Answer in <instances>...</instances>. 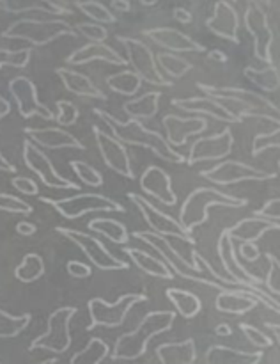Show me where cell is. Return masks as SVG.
Masks as SVG:
<instances>
[{
  "label": "cell",
  "mask_w": 280,
  "mask_h": 364,
  "mask_svg": "<svg viewBox=\"0 0 280 364\" xmlns=\"http://www.w3.org/2000/svg\"><path fill=\"white\" fill-rule=\"evenodd\" d=\"M92 112L96 114V117L103 121L106 127L112 130V135L117 141L123 142L124 146H140V148L149 149V151L155 153L158 159L165 160V162L172 164H183L184 156L179 155L177 151H174L170 148L169 142L155 130H149L145 128V124L138 119H126L121 121L116 116H112L110 112L101 109H94Z\"/></svg>",
  "instance_id": "obj_1"
},
{
  "label": "cell",
  "mask_w": 280,
  "mask_h": 364,
  "mask_svg": "<svg viewBox=\"0 0 280 364\" xmlns=\"http://www.w3.org/2000/svg\"><path fill=\"white\" fill-rule=\"evenodd\" d=\"M174 318H176L174 311L147 313L133 331L117 338L116 345L110 352V359L112 361H135V359L142 358L147 350L149 341L158 334L169 331L172 327Z\"/></svg>",
  "instance_id": "obj_2"
},
{
  "label": "cell",
  "mask_w": 280,
  "mask_h": 364,
  "mask_svg": "<svg viewBox=\"0 0 280 364\" xmlns=\"http://www.w3.org/2000/svg\"><path fill=\"white\" fill-rule=\"evenodd\" d=\"M247 205V199L234 198V196L223 194V192L215 191L209 187H201L191 192L183 203L179 212L181 226L191 233V230L208 220L209 206H227V208H240Z\"/></svg>",
  "instance_id": "obj_3"
},
{
  "label": "cell",
  "mask_w": 280,
  "mask_h": 364,
  "mask_svg": "<svg viewBox=\"0 0 280 364\" xmlns=\"http://www.w3.org/2000/svg\"><path fill=\"white\" fill-rule=\"evenodd\" d=\"M64 36L77 38V31L66 20H60V18H55V20L21 18L2 32V38L21 39V41L30 43L32 46H46L55 39L64 38Z\"/></svg>",
  "instance_id": "obj_4"
},
{
  "label": "cell",
  "mask_w": 280,
  "mask_h": 364,
  "mask_svg": "<svg viewBox=\"0 0 280 364\" xmlns=\"http://www.w3.org/2000/svg\"><path fill=\"white\" fill-rule=\"evenodd\" d=\"M78 309L74 306H62V308L55 309L52 315L48 316L46 322V333L35 338L30 343L28 350H46L52 354L60 355L66 354L71 347V320L74 318Z\"/></svg>",
  "instance_id": "obj_5"
},
{
  "label": "cell",
  "mask_w": 280,
  "mask_h": 364,
  "mask_svg": "<svg viewBox=\"0 0 280 364\" xmlns=\"http://www.w3.org/2000/svg\"><path fill=\"white\" fill-rule=\"evenodd\" d=\"M39 201L45 205L52 206L55 212H59L64 219H80L82 215L91 212H117L124 213V206L121 203L113 201L112 198H106L103 194H94V192H84L77 194L73 198L66 199H52L41 196Z\"/></svg>",
  "instance_id": "obj_6"
},
{
  "label": "cell",
  "mask_w": 280,
  "mask_h": 364,
  "mask_svg": "<svg viewBox=\"0 0 280 364\" xmlns=\"http://www.w3.org/2000/svg\"><path fill=\"white\" fill-rule=\"evenodd\" d=\"M147 301L144 294H124L116 302H106L105 299H91L87 304L89 315H91V326L87 331L96 327H106V329H116L126 322V316L133 306Z\"/></svg>",
  "instance_id": "obj_7"
},
{
  "label": "cell",
  "mask_w": 280,
  "mask_h": 364,
  "mask_svg": "<svg viewBox=\"0 0 280 364\" xmlns=\"http://www.w3.org/2000/svg\"><path fill=\"white\" fill-rule=\"evenodd\" d=\"M117 41H121V45L124 46L128 64L133 68L135 73H137L145 84L159 85V87L172 85V82L167 80L162 75L156 55L144 41L135 38H128V36H117Z\"/></svg>",
  "instance_id": "obj_8"
},
{
  "label": "cell",
  "mask_w": 280,
  "mask_h": 364,
  "mask_svg": "<svg viewBox=\"0 0 280 364\" xmlns=\"http://www.w3.org/2000/svg\"><path fill=\"white\" fill-rule=\"evenodd\" d=\"M55 233H59L60 237L67 238L69 242H73L78 249L84 251V255L87 256L89 262L99 270H126L130 269L124 259L113 256L108 249L103 245V242L99 238L92 237V235L85 233L80 230H71V228H62L57 226Z\"/></svg>",
  "instance_id": "obj_9"
},
{
  "label": "cell",
  "mask_w": 280,
  "mask_h": 364,
  "mask_svg": "<svg viewBox=\"0 0 280 364\" xmlns=\"http://www.w3.org/2000/svg\"><path fill=\"white\" fill-rule=\"evenodd\" d=\"M21 156H23V164L27 166V169H30L45 187L59 188V191H80V185L64 178L55 169L48 155H45V151L39 146H35L30 139L23 141Z\"/></svg>",
  "instance_id": "obj_10"
},
{
  "label": "cell",
  "mask_w": 280,
  "mask_h": 364,
  "mask_svg": "<svg viewBox=\"0 0 280 364\" xmlns=\"http://www.w3.org/2000/svg\"><path fill=\"white\" fill-rule=\"evenodd\" d=\"M128 198L138 208L140 215L144 217L145 224L151 228V231L155 235H159L163 238H179L184 242H194V238L190 237L186 230L181 226V223H177L176 219H172L170 215L163 213L162 210L156 208L147 198L137 194V192H128Z\"/></svg>",
  "instance_id": "obj_11"
},
{
  "label": "cell",
  "mask_w": 280,
  "mask_h": 364,
  "mask_svg": "<svg viewBox=\"0 0 280 364\" xmlns=\"http://www.w3.org/2000/svg\"><path fill=\"white\" fill-rule=\"evenodd\" d=\"M11 98L16 103V109L21 117L30 119V117H41L45 121H55V114L38 98V87L28 77H14L7 85Z\"/></svg>",
  "instance_id": "obj_12"
},
{
  "label": "cell",
  "mask_w": 280,
  "mask_h": 364,
  "mask_svg": "<svg viewBox=\"0 0 280 364\" xmlns=\"http://www.w3.org/2000/svg\"><path fill=\"white\" fill-rule=\"evenodd\" d=\"M92 135H94L96 148L101 155V160L110 171L117 173L119 176L126 178V180H135V173L131 169L130 153H128L126 146L121 141H117L112 134H106L105 130L98 127H92Z\"/></svg>",
  "instance_id": "obj_13"
},
{
  "label": "cell",
  "mask_w": 280,
  "mask_h": 364,
  "mask_svg": "<svg viewBox=\"0 0 280 364\" xmlns=\"http://www.w3.org/2000/svg\"><path fill=\"white\" fill-rule=\"evenodd\" d=\"M202 176L208 178L211 183L216 185H233L240 183V181H264V180H273L275 174L273 173H264L261 169H255V167L247 166L243 162H236V160H227V162L218 164L216 167H213L211 171H204Z\"/></svg>",
  "instance_id": "obj_14"
},
{
  "label": "cell",
  "mask_w": 280,
  "mask_h": 364,
  "mask_svg": "<svg viewBox=\"0 0 280 364\" xmlns=\"http://www.w3.org/2000/svg\"><path fill=\"white\" fill-rule=\"evenodd\" d=\"M245 23L250 34L254 36V50L255 55L261 60L271 63L269 55V45H271V31H269L268 20H266L264 11L259 7L257 2H250L247 13H245Z\"/></svg>",
  "instance_id": "obj_15"
},
{
  "label": "cell",
  "mask_w": 280,
  "mask_h": 364,
  "mask_svg": "<svg viewBox=\"0 0 280 364\" xmlns=\"http://www.w3.org/2000/svg\"><path fill=\"white\" fill-rule=\"evenodd\" d=\"M23 134L34 142L35 146H41L46 149H80L85 151V144L78 141L73 134L66 132L64 128L50 127V128H23Z\"/></svg>",
  "instance_id": "obj_16"
},
{
  "label": "cell",
  "mask_w": 280,
  "mask_h": 364,
  "mask_svg": "<svg viewBox=\"0 0 280 364\" xmlns=\"http://www.w3.org/2000/svg\"><path fill=\"white\" fill-rule=\"evenodd\" d=\"M233 134H230L229 128L222 132L218 135H213V137H204L198 139L194 142L190 149V156H188V164H197L204 162V160H220L223 156H227L233 149Z\"/></svg>",
  "instance_id": "obj_17"
},
{
  "label": "cell",
  "mask_w": 280,
  "mask_h": 364,
  "mask_svg": "<svg viewBox=\"0 0 280 364\" xmlns=\"http://www.w3.org/2000/svg\"><path fill=\"white\" fill-rule=\"evenodd\" d=\"M94 60H103V63L119 68L128 66L126 57L121 55L116 48L108 46L106 43H87V45L74 50L69 57H66V63L69 66H82V64L94 63Z\"/></svg>",
  "instance_id": "obj_18"
},
{
  "label": "cell",
  "mask_w": 280,
  "mask_h": 364,
  "mask_svg": "<svg viewBox=\"0 0 280 364\" xmlns=\"http://www.w3.org/2000/svg\"><path fill=\"white\" fill-rule=\"evenodd\" d=\"M140 188L144 194L151 196L156 201L167 206L176 205V194L172 191V178L162 169V167L149 166L140 176Z\"/></svg>",
  "instance_id": "obj_19"
},
{
  "label": "cell",
  "mask_w": 280,
  "mask_h": 364,
  "mask_svg": "<svg viewBox=\"0 0 280 364\" xmlns=\"http://www.w3.org/2000/svg\"><path fill=\"white\" fill-rule=\"evenodd\" d=\"M145 38L151 39L155 45L167 48L169 52H204V46L198 45L183 32L170 27H156L144 32Z\"/></svg>",
  "instance_id": "obj_20"
},
{
  "label": "cell",
  "mask_w": 280,
  "mask_h": 364,
  "mask_svg": "<svg viewBox=\"0 0 280 364\" xmlns=\"http://www.w3.org/2000/svg\"><path fill=\"white\" fill-rule=\"evenodd\" d=\"M163 127L167 132V142L172 146H181L190 135H197L206 130V119L202 117H181L169 114L163 117Z\"/></svg>",
  "instance_id": "obj_21"
},
{
  "label": "cell",
  "mask_w": 280,
  "mask_h": 364,
  "mask_svg": "<svg viewBox=\"0 0 280 364\" xmlns=\"http://www.w3.org/2000/svg\"><path fill=\"white\" fill-rule=\"evenodd\" d=\"M208 28L215 32L220 38L227 39V41L237 43V28H240V16H237L236 9L230 6L229 2H216L213 16L208 20Z\"/></svg>",
  "instance_id": "obj_22"
},
{
  "label": "cell",
  "mask_w": 280,
  "mask_h": 364,
  "mask_svg": "<svg viewBox=\"0 0 280 364\" xmlns=\"http://www.w3.org/2000/svg\"><path fill=\"white\" fill-rule=\"evenodd\" d=\"M57 77L62 82L64 89L67 92L80 98H91V100H106V95L87 77V75L80 73L77 70H69V68H57Z\"/></svg>",
  "instance_id": "obj_23"
},
{
  "label": "cell",
  "mask_w": 280,
  "mask_h": 364,
  "mask_svg": "<svg viewBox=\"0 0 280 364\" xmlns=\"http://www.w3.org/2000/svg\"><path fill=\"white\" fill-rule=\"evenodd\" d=\"M174 107L181 109L183 112H201L206 116H211L218 121H225V123H240L234 114L227 110L223 103L216 102L215 98H186V100H174Z\"/></svg>",
  "instance_id": "obj_24"
},
{
  "label": "cell",
  "mask_w": 280,
  "mask_h": 364,
  "mask_svg": "<svg viewBox=\"0 0 280 364\" xmlns=\"http://www.w3.org/2000/svg\"><path fill=\"white\" fill-rule=\"evenodd\" d=\"M216 309L229 315H245L257 306V297L248 290H222L216 297Z\"/></svg>",
  "instance_id": "obj_25"
},
{
  "label": "cell",
  "mask_w": 280,
  "mask_h": 364,
  "mask_svg": "<svg viewBox=\"0 0 280 364\" xmlns=\"http://www.w3.org/2000/svg\"><path fill=\"white\" fill-rule=\"evenodd\" d=\"M273 230H280V224L264 219V217L255 215V217H250V219L240 220L236 226L229 228L227 231H229L230 237L237 238V240H241L243 244L245 242H248V244H254V242L259 240L262 235L268 233V231H273Z\"/></svg>",
  "instance_id": "obj_26"
},
{
  "label": "cell",
  "mask_w": 280,
  "mask_h": 364,
  "mask_svg": "<svg viewBox=\"0 0 280 364\" xmlns=\"http://www.w3.org/2000/svg\"><path fill=\"white\" fill-rule=\"evenodd\" d=\"M0 9L6 13H27V11H41L53 16H67L71 9L53 2V0H0Z\"/></svg>",
  "instance_id": "obj_27"
},
{
  "label": "cell",
  "mask_w": 280,
  "mask_h": 364,
  "mask_svg": "<svg viewBox=\"0 0 280 364\" xmlns=\"http://www.w3.org/2000/svg\"><path fill=\"white\" fill-rule=\"evenodd\" d=\"M124 255L133 262V265L137 269H140L142 272L147 274V276L158 277V279H172L174 274L162 259L155 258L149 252L140 251V249H133V247H124Z\"/></svg>",
  "instance_id": "obj_28"
},
{
  "label": "cell",
  "mask_w": 280,
  "mask_h": 364,
  "mask_svg": "<svg viewBox=\"0 0 280 364\" xmlns=\"http://www.w3.org/2000/svg\"><path fill=\"white\" fill-rule=\"evenodd\" d=\"M159 98H162V92L158 91L144 92V95L128 100L123 105V110L130 116V119H151L158 114Z\"/></svg>",
  "instance_id": "obj_29"
},
{
  "label": "cell",
  "mask_w": 280,
  "mask_h": 364,
  "mask_svg": "<svg viewBox=\"0 0 280 364\" xmlns=\"http://www.w3.org/2000/svg\"><path fill=\"white\" fill-rule=\"evenodd\" d=\"M32 50L30 48H0V68H16V70H23L28 63H30ZM11 112V103L0 95V121Z\"/></svg>",
  "instance_id": "obj_30"
},
{
  "label": "cell",
  "mask_w": 280,
  "mask_h": 364,
  "mask_svg": "<svg viewBox=\"0 0 280 364\" xmlns=\"http://www.w3.org/2000/svg\"><path fill=\"white\" fill-rule=\"evenodd\" d=\"M89 230L96 235H101V237L108 238L110 242L117 245H124L130 240V233H128L126 226L123 223L116 219H110V217H98V219H92L89 223Z\"/></svg>",
  "instance_id": "obj_31"
},
{
  "label": "cell",
  "mask_w": 280,
  "mask_h": 364,
  "mask_svg": "<svg viewBox=\"0 0 280 364\" xmlns=\"http://www.w3.org/2000/svg\"><path fill=\"white\" fill-rule=\"evenodd\" d=\"M142 84H144V80L133 70H123L119 73L106 77V85L110 87V91L126 96V98H135L137 92L140 91Z\"/></svg>",
  "instance_id": "obj_32"
},
{
  "label": "cell",
  "mask_w": 280,
  "mask_h": 364,
  "mask_svg": "<svg viewBox=\"0 0 280 364\" xmlns=\"http://www.w3.org/2000/svg\"><path fill=\"white\" fill-rule=\"evenodd\" d=\"M110 358V347L101 338H91L82 350L71 355L69 364H101Z\"/></svg>",
  "instance_id": "obj_33"
},
{
  "label": "cell",
  "mask_w": 280,
  "mask_h": 364,
  "mask_svg": "<svg viewBox=\"0 0 280 364\" xmlns=\"http://www.w3.org/2000/svg\"><path fill=\"white\" fill-rule=\"evenodd\" d=\"M45 259L41 258V255L38 252H27L23 256V259L20 262V265L14 269V277L21 283H35L38 279H41L45 276Z\"/></svg>",
  "instance_id": "obj_34"
},
{
  "label": "cell",
  "mask_w": 280,
  "mask_h": 364,
  "mask_svg": "<svg viewBox=\"0 0 280 364\" xmlns=\"http://www.w3.org/2000/svg\"><path fill=\"white\" fill-rule=\"evenodd\" d=\"M167 297L183 318H194L201 311V301L190 291L181 290V288H169Z\"/></svg>",
  "instance_id": "obj_35"
},
{
  "label": "cell",
  "mask_w": 280,
  "mask_h": 364,
  "mask_svg": "<svg viewBox=\"0 0 280 364\" xmlns=\"http://www.w3.org/2000/svg\"><path fill=\"white\" fill-rule=\"evenodd\" d=\"M32 322L30 313L25 315H11V313L0 309V340H13L20 336Z\"/></svg>",
  "instance_id": "obj_36"
},
{
  "label": "cell",
  "mask_w": 280,
  "mask_h": 364,
  "mask_svg": "<svg viewBox=\"0 0 280 364\" xmlns=\"http://www.w3.org/2000/svg\"><path fill=\"white\" fill-rule=\"evenodd\" d=\"M156 60H158V66L165 71L169 77L172 78H181L191 70V64L188 63L186 59L179 55H174L170 52H163L156 55Z\"/></svg>",
  "instance_id": "obj_37"
},
{
  "label": "cell",
  "mask_w": 280,
  "mask_h": 364,
  "mask_svg": "<svg viewBox=\"0 0 280 364\" xmlns=\"http://www.w3.org/2000/svg\"><path fill=\"white\" fill-rule=\"evenodd\" d=\"M245 75L250 82H254L255 85H259L264 91H276L280 87V73L275 68H266V70H254V68H247Z\"/></svg>",
  "instance_id": "obj_38"
},
{
  "label": "cell",
  "mask_w": 280,
  "mask_h": 364,
  "mask_svg": "<svg viewBox=\"0 0 280 364\" xmlns=\"http://www.w3.org/2000/svg\"><path fill=\"white\" fill-rule=\"evenodd\" d=\"M78 9L85 14L87 18H91L94 23H116L117 18L112 11L106 6H103L101 2H96V0H84V2L77 4Z\"/></svg>",
  "instance_id": "obj_39"
},
{
  "label": "cell",
  "mask_w": 280,
  "mask_h": 364,
  "mask_svg": "<svg viewBox=\"0 0 280 364\" xmlns=\"http://www.w3.org/2000/svg\"><path fill=\"white\" fill-rule=\"evenodd\" d=\"M69 167L77 174L78 180L87 187H101L103 185V174L91 164L84 162V160H71Z\"/></svg>",
  "instance_id": "obj_40"
},
{
  "label": "cell",
  "mask_w": 280,
  "mask_h": 364,
  "mask_svg": "<svg viewBox=\"0 0 280 364\" xmlns=\"http://www.w3.org/2000/svg\"><path fill=\"white\" fill-rule=\"evenodd\" d=\"M0 212L18 213V215H30V213L34 212V208L21 198L7 194V192H0Z\"/></svg>",
  "instance_id": "obj_41"
},
{
  "label": "cell",
  "mask_w": 280,
  "mask_h": 364,
  "mask_svg": "<svg viewBox=\"0 0 280 364\" xmlns=\"http://www.w3.org/2000/svg\"><path fill=\"white\" fill-rule=\"evenodd\" d=\"M57 107V112H55V123L59 127H73L74 123L78 121V107L74 103L67 102V100H59L55 103Z\"/></svg>",
  "instance_id": "obj_42"
},
{
  "label": "cell",
  "mask_w": 280,
  "mask_h": 364,
  "mask_svg": "<svg viewBox=\"0 0 280 364\" xmlns=\"http://www.w3.org/2000/svg\"><path fill=\"white\" fill-rule=\"evenodd\" d=\"M268 148H280V128L269 134H259L254 137V144H252V155H261L264 149Z\"/></svg>",
  "instance_id": "obj_43"
},
{
  "label": "cell",
  "mask_w": 280,
  "mask_h": 364,
  "mask_svg": "<svg viewBox=\"0 0 280 364\" xmlns=\"http://www.w3.org/2000/svg\"><path fill=\"white\" fill-rule=\"evenodd\" d=\"M266 262H268V276H266V287L271 291L273 295H276V299L280 297V262L273 255H266Z\"/></svg>",
  "instance_id": "obj_44"
},
{
  "label": "cell",
  "mask_w": 280,
  "mask_h": 364,
  "mask_svg": "<svg viewBox=\"0 0 280 364\" xmlns=\"http://www.w3.org/2000/svg\"><path fill=\"white\" fill-rule=\"evenodd\" d=\"M74 28L91 43H105V39L108 38V31L103 25L94 23V21L92 23H87V21L85 23H78Z\"/></svg>",
  "instance_id": "obj_45"
},
{
  "label": "cell",
  "mask_w": 280,
  "mask_h": 364,
  "mask_svg": "<svg viewBox=\"0 0 280 364\" xmlns=\"http://www.w3.org/2000/svg\"><path fill=\"white\" fill-rule=\"evenodd\" d=\"M11 185L23 196H39V187L32 178L14 176L13 180H11Z\"/></svg>",
  "instance_id": "obj_46"
},
{
  "label": "cell",
  "mask_w": 280,
  "mask_h": 364,
  "mask_svg": "<svg viewBox=\"0 0 280 364\" xmlns=\"http://www.w3.org/2000/svg\"><path fill=\"white\" fill-rule=\"evenodd\" d=\"M240 329L243 331L245 336H247L248 340H250L252 343L255 345V347L264 348V347H269V345H271V340H269L266 334H262L259 329H255L254 326H248V323H241Z\"/></svg>",
  "instance_id": "obj_47"
},
{
  "label": "cell",
  "mask_w": 280,
  "mask_h": 364,
  "mask_svg": "<svg viewBox=\"0 0 280 364\" xmlns=\"http://www.w3.org/2000/svg\"><path fill=\"white\" fill-rule=\"evenodd\" d=\"M66 270L71 277H74V279H85V277H89L92 274L91 267L85 265L84 262H78V259H71V262H67Z\"/></svg>",
  "instance_id": "obj_48"
},
{
  "label": "cell",
  "mask_w": 280,
  "mask_h": 364,
  "mask_svg": "<svg viewBox=\"0 0 280 364\" xmlns=\"http://www.w3.org/2000/svg\"><path fill=\"white\" fill-rule=\"evenodd\" d=\"M255 215L264 217V219L273 220V223H275V220H280V199H271V201H268L261 210L255 212Z\"/></svg>",
  "instance_id": "obj_49"
},
{
  "label": "cell",
  "mask_w": 280,
  "mask_h": 364,
  "mask_svg": "<svg viewBox=\"0 0 280 364\" xmlns=\"http://www.w3.org/2000/svg\"><path fill=\"white\" fill-rule=\"evenodd\" d=\"M240 255L243 256L245 259H248V262H254V259L259 258L257 247H255L254 244H248V242H245V244L241 245V247H240Z\"/></svg>",
  "instance_id": "obj_50"
},
{
  "label": "cell",
  "mask_w": 280,
  "mask_h": 364,
  "mask_svg": "<svg viewBox=\"0 0 280 364\" xmlns=\"http://www.w3.org/2000/svg\"><path fill=\"white\" fill-rule=\"evenodd\" d=\"M16 231L21 237H32V235L38 231V226L32 223H27V220H20V223L16 224Z\"/></svg>",
  "instance_id": "obj_51"
},
{
  "label": "cell",
  "mask_w": 280,
  "mask_h": 364,
  "mask_svg": "<svg viewBox=\"0 0 280 364\" xmlns=\"http://www.w3.org/2000/svg\"><path fill=\"white\" fill-rule=\"evenodd\" d=\"M0 171H2V173H11V174L16 173V166L11 164L9 160L6 159V155L2 153V148H0Z\"/></svg>",
  "instance_id": "obj_52"
},
{
  "label": "cell",
  "mask_w": 280,
  "mask_h": 364,
  "mask_svg": "<svg viewBox=\"0 0 280 364\" xmlns=\"http://www.w3.org/2000/svg\"><path fill=\"white\" fill-rule=\"evenodd\" d=\"M174 18L177 21H181V23H190L191 21V14L186 9H183V7H176L174 9Z\"/></svg>",
  "instance_id": "obj_53"
},
{
  "label": "cell",
  "mask_w": 280,
  "mask_h": 364,
  "mask_svg": "<svg viewBox=\"0 0 280 364\" xmlns=\"http://www.w3.org/2000/svg\"><path fill=\"white\" fill-rule=\"evenodd\" d=\"M112 9L117 13H128L131 9L130 0H112Z\"/></svg>",
  "instance_id": "obj_54"
},
{
  "label": "cell",
  "mask_w": 280,
  "mask_h": 364,
  "mask_svg": "<svg viewBox=\"0 0 280 364\" xmlns=\"http://www.w3.org/2000/svg\"><path fill=\"white\" fill-rule=\"evenodd\" d=\"M209 59H215V60H220V63H223V60H227V57L223 55L222 52H218V50H215V52H209Z\"/></svg>",
  "instance_id": "obj_55"
},
{
  "label": "cell",
  "mask_w": 280,
  "mask_h": 364,
  "mask_svg": "<svg viewBox=\"0 0 280 364\" xmlns=\"http://www.w3.org/2000/svg\"><path fill=\"white\" fill-rule=\"evenodd\" d=\"M216 334H220V336H229V334H230L229 326H225V323L218 326V327H216Z\"/></svg>",
  "instance_id": "obj_56"
},
{
  "label": "cell",
  "mask_w": 280,
  "mask_h": 364,
  "mask_svg": "<svg viewBox=\"0 0 280 364\" xmlns=\"http://www.w3.org/2000/svg\"><path fill=\"white\" fill-rule=\"evenodd\" d=\"M269 329H271L273 333H275L276 340H279V343H280V326H276V323H271V326H269Z\"/></svg>",
  "instance_id": "obj_57"
},
{
  "label": "cell",
  "mask_w": 280,
  "mask_h": 364,
  "mask_svg": "<svg viewBox=\"0 0 280 364\" xmlns=\"http://www.w3.org/2000/svg\"><path fill=\"white\" fill-rule=\"evenodd\" d=\"M138 2H140L142 6H155V4L158 2V0H138Z\"/></svg>",
  "instance_id": "obj_58"
},
{
  "label": "cell",
  "mask_w": 280,
  "mask_h": 364,
  "mask_svg": "<svg viewBox=\"0 0 280 364\" xmlns=\"http://www.w3.org/2000/svg\"><path fill=\"white\" fill-rule=\"evenodd\" d=\"M39 364H57V358H50V359H45V361H41Z\"/></svg>",
  "instance_id": "obj_59"
},
{
  "label": "cell",
  "mask_w": 280,
  "mask_h": 364,
  "mask_svg": "<svg viewBox=\"0 0 280 364\" xmlns=\"http://www.w3.org/2000/svg\"><path fill=\"white\" fill-rule=\"evenodd\" d=\"M279 169H280V162H279Z\"/></svg>",
  "instance_id": "obj_60"
},
{
  "label": "cell",
  "mask_w": 280,
  "mask_h": 364,
  "mask_svg": "<svg viewBox=\"0 0 280 364\" xmlns=\"http://www.w3.org/2000/svg\"><path fill=\"white\" fill-rule=\"evenodd\" d=\"M234 2H236V0H234Z\"/></svg>",
  "instance_id": "obj_61"
},
{
  "label": "cell",
  "mask_w": 280,
  "mask_h": 364,
  "mask_svg": "<svg viewBox=\"0 0 280 364\" xmlns=\"http://www.w3.org/2000/svg\"><path fill=\"white\" fill-rule=\"evenodd\" d=\"M264 2H266V0H264Z\"/></svg>",
  "instance_id": "obj_62"
}]
</instances>
